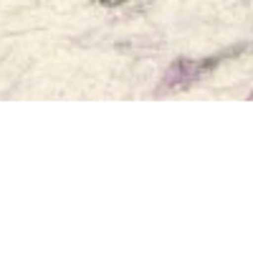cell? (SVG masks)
<instances>
[{
	"label": "cell",
	"mask_w": 253,
	"mask_h": 253,
	"mask_svg": "<svg viewBox=\"0 0 253 253\" xmlns=\"http://www.w3.org/2000/svg\"><path fill=\"white\" fill-rule=\"evenodd\" d=\"M124 3H129V0H96V5H104V8H117Z\"/></svg>",
	"instance_id": "obj_2"
},
{
	"label": "cell",
	"mask_w": 253,
	"mask_h": 253,
	"mask_svg": "<svg viewBox=\"0 0 253 253\" xmlns=\"http://www.w3.org/2000/svg\"><path fill=\"white\" fill-rule=\"evenodd\" d=\"M251 46L243 43V46H230L220 53H213V56H205V58H177L170 69H167L162 84H160V94H167V91H185L190 86H195L198 81H203L205 76L215 74L223 63L233 61L238 56H243Z\"/></svg>",
	"instance_id": "obj_1"
},
{
	"label": "cell",
	"mask_w": 253,
	"mask_h": 253,
	"mask_svg": "<svg viewBox=\"0 0 253 253\" xmlns=\"http://www.w3.org/2000/svg\"><path fill=\"white\" fill-rule=\"evenodd\" d=\"M251 99H253V94H251Z\"/></svg>",
	"instance_id": "obj_3"
}]
</instances>
